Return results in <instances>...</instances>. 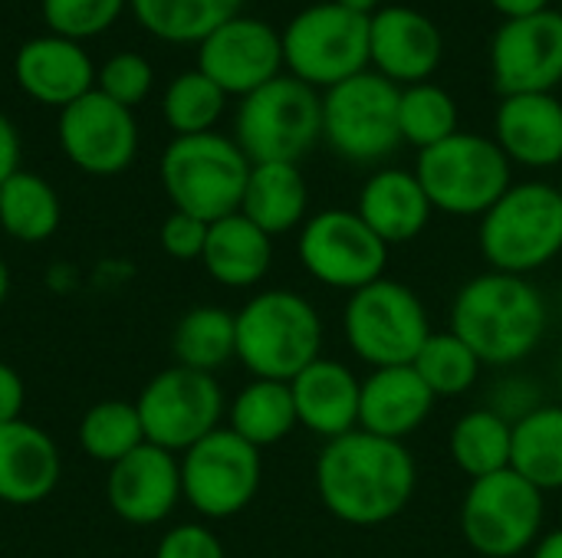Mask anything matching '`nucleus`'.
I'll use <instances>...</instances> for the list:
<instances>
[{
  "mask_svg": "<svg viewBox=\"0 0 562 558\" xmlns=\"http://www.w3.org/2000/svg\"><path fill=\"white\" fill-rule=\"evenodd\" d=\"M207 276L227 289L257 286L273 263V237L250 224L240 210L221 217L207 227V243L201 253Z\"/></svg>",
  "mask_w": 562,
  "mask_h": 558,
  "instance_id": "a878e982",
  "label": "nucleus"
},
{
  "mask_svg": "<svg viewBox=\"0 0 562 558\" xmlns=\"http://www.w3.org/2000/svg\"><path fill=\"white\" fill-rule=\"evenodd\" d=\"M543 513V493L507 467L471 480L461 503V533L477 556L517 558L537 546Z\"/></svg>",
  "mask_w": 562,
  "mask_h": 558,
  "instance_id": "9b49d317",
  "label": "nucleus"
},
{
  "mask_svg": "<svg viewBox=\"0 0 562 558\" xmlns=\"http://www.w3.org/2000/svg\"><path fill=\"white\" fill-rule=\"evenodd\" d=\"M16 82L36 102L66 109L92 92V62L72 39H30L16 53Z\"/></svg>",
  "mask_w": 562,
  "mask_h": 558,
  "instance_id": "393cba45",
  "label": "nucleus"
},
{
  "mask_svg": "<svg viewBox=\"0 0 562 558\" xmlns=\"http://www.w3.org/2000/svg\"><path fill=\"white\" fill-rule=\"evenodd\" d=\"M494 141L510 164L537 171L562 164V99L553 92L504 95L494 115Z\"/></svg>",
  "mask_w": 562,
  "mask_h": 558,
  "instance_id": "aec40b11",
  "label": "nucleus"
},
{
  "mask_svg": "<svg viewBox=\"0 0 562 558\" xmlns=\"http://www.w3.org/2000/svg\"><path fill=\"white\" fill-rule=\"evenodd\" d=\"M175 365L214 375L231 358H237V312L224 306L188 309L171 335Z\"/></svg>",
  "mask_w": 562,
  "mask_h": 558,
  "instance_id": "c756f323",
  "label": "nucleus"
},
{
  "mask_svg": "<svg viewBox=\"0 0 562 558\" xmlns=\"http://www.w3.org/2000/svg\"><path fill=\"white\" fill-rule=\"evenodd\" d=\"M510 470L540 493L562 490V405H540L514 424Z\"/></svg>",
  "mask_w": 562,
  "mask_h": 558,
  "instance_id": "c85d7f7f",
  "label": "nucleus"
},
{
  "mask_svg": "<svg viewBox=\"0 0 562 558\" xmlns=\"http://www.w3.org/2000/svg\"><path fill=\"white\" fill-rule=\"evenodd\" d=\"M412 368L422 375V382L431 388L435 398H458L477 385L484 362L471 352V345H464L448 329V332H431Z\"/></svg>",
  "mask_w": 562,
  "mask_h": 558,
  "instance_id": "c9c22d12",
  "label": "nucleus"
},
{
  "mask_svg": "<svg viewBox=\"0 0 562 558\" xmlns=\"http://www.w3.org/2000/svg\"><path fill=\"white\" fill-rule=\"evenodd\" d=\"M283 39V66L313 89H333L369 69V16L336 0L300 10Z\"/></svg>",
  "mask_w": 562,
  "mask_h": 558,
  "instance_id": "1a4fd4ad",
  "label": "nucleus"
},
{
  "mask_svg": "<svg viewBox=\"0 0 562 558\" xmlns=\"http://www.w3.org/2000/svg\"><path fill=\"white\" fill-rule=\"evenodd\" d=\"M510 444H514V424L497 418L491 408H477V411H468L464 418H458V424L451 428V437H448L451 460L471 480L507 470Z\"/></svg>",
  "mask_w": 562,
  "mask_h": 558,
  "instance_id": "2f4dec72",
  "label": "nucleus"
},
{
  "mask_svg": "<svg viewBox=\"0 0 562 558\" xmlns=\"http://www.w3.org/2000/svg\"><path fill=\"white\" fill-rule=\"evenodd\" d=\"M510 161L494 138L458 132L418 151L415 178L435 210L451 217H484L514 184Z\"/></svg>",
  "mask_w": 562,
  "mask_h": 558,
  "instance_id": "423d86ee",
  "label": "nucleus"
},
{
  "mask_svg": "<svg viewBox=\"0 0 562 558\" xmlns=\"http://www.w3.org/2000/svg\"><path fill=\"white\" fill-rule=\"evenodd\" d=\"M313 477L323 506L336 520L349 526H382L412 503L418 467L402 441L356 428L326 441Z\"/></svg>",
  "mask_w": 562,
  "mask_h": 558,
  "instance_id": "f257e3e1",
  "label": "nucleus"
},
{
  "mask_svg": "<svg viewBox=\"0 0 562 558\" xmlns=\"http://www.w3.org/2000/svg\"><path fill=\"white\" fill-rule=\"evenodd\" d=\"M402 89L366 69L323 92V138L352 164H379L402 145L398 128Z\"/></svg>",
  "mask_w": 562,
  "mask_h": 558,
  "instance_id": "9d476101",
  "label": "nucleus"
},
{
  "mask_svg": "<svg viewBox=\"0 0 562 558\" xmlns=\"http://www.w3.org/2000/svg\"><path fill=\"white\" fill-rule=\"evenodd\" d=\"M20 171V135L16 128L0 115V184Z\"/></svg>",
  "mask_w": 562,
  "mask_h": 558,
  "instance_id": "c03bdc74",
  "label": "nucleus"
},
{
  "mask_svg": "<svg viewBox=\"0 0 562 558\" xmlns=\"http://www.w3.org/2000/svg\"><path fill=\"white\" fill-rule=\"evenodd\" d=\"M7 293H10V270H7V263H3V257H0V306H3V299H7Z\"/></svg>",
  "mask_w": 562,
  "mask_h": 558,
  "instance_id": "09e8293b",
  "label": "nucleus"
},
{
  "mask_svg": "<svg viewBox=\"0 0 562 558\" xmlns=\"http://www.w3.org/2000/svg\"><path fill=\"white\" fill-rule=\"evenodd\" d=\"M244 0H132L145 30L171 43H201L237 16Z\"/></svg>",
  "mask_w": 562,
  "mask_h": 558,
  "instance_id": "473e14b6",
  "label": "nucleus"
},
{
  "mask_svg": "<svg viewBox=\"0 0 562 558\" xmlns=\"http://www.w3.org/2000/svg\"><path fill=\"white\" fill-rule=\"evenodd\" d=\"M142 444L148 441L135 401H119V398L99 401L79 421V447L95 464L112 467L132 451H138Z\"/></svg>",
  "mask_w": 562,
  "mask_h": 558,
  "instance_id": "72a5a7b5",
  "label": "nucleus"
},
{
  "mask_svg": "<svg viewBox=\"0 0 562 558\" xmlns=\"http://www.w3.org/2000/svg\"><path fill=\"white\" fill-rule=\"evenodd\" d=\"M481 253L491 270L527 276L562 253V194L547 181L510 184L481 217Z\"/></svg>",
  "mask_w": 562,
  "mask_h": 558,
  "instance_id": "20e7f679",
  "label": "nucleus"
},
{
  "mask_svg": "<svg viewBox=\"0 0 562 558\" xmlns=\"http://www.w3.org/2000/svg\"><path fill=\"white\" fill-rule=\"evenodd\" d=\"M151 89V66L148 59L135 56V53H122V56H112L105 66H102V86L99 92H105L112 102L132 109L138 105Z\"/></svg>",
  "mask_w": 562,
  "mask_h": 558,
  "instance_id": "58836bf2",
  "label": "nucleus"
},
{
  "mask_svg": "<svg viewBox=\"0 0 562 558\" xmlns=\"http://www.w3.org/2000/svg\"><path fill=\"white\" fill-rule=\"evenodd\" d=\"M533 558H562V529L540 536L533 546Z\"/></svg>",
  "mask_w": 562,
  "mask_h": 558,
  "instance_id": "49530a36",
  "label": "nucleus"
},
{
  "mask_svg": "<svg viewBox=\"0 0 562 558\" xmlns=\"http://www.w3.org/2000/svg\"><path fill=\"white\" fill-rule=\"evenodd\" d=\"M543 405L540 398V385H533L530 378H520V375H507L501 378L494 388H491V411L497 418H504L507 424H517L524 421L527 414H533L537 408Z\"/></svg>",
  "mask_w": 562,
  "mask_h": 558,
  "instance_id": "a19ab883",
  "label": "nucleus"
},
{
  "mask_svg": "<svg viewBox=\"0 0 562 558\" xmlns=\"http://www.w3.org/2000/svg\"><path fill=\"white\" fill-rule=\"evenodd\" d=\"M155 558H227L224 543L201 523H184L158 539Z\"/></svg>",
  "mask_w": 562,
  "mask_h": 558,
  "instance_id": "ea45409f",
  "label": "nucleus"
},
{
  "mask_svg": "<svg viewBox=\"0 0 562 558\" xmlns=\"http://www.w3.org/2000/svg\"><path fill=\"white\" fill-rule=\"evenodd\" d=\"M250 161L234 138L217 132L178 135L161 155V184L175 210L204 224L240 210Z\"/></svg>",
  "mask_w": 562,
  "mask_h": 558,
  "instance_id": "39448f33",
  "label": "nucleus"
},
{
  "mask_svg": "<svg viewBox=\"0 0 562 558\" xmlns=\"http://www.w3.org/2000/svg\"><path fill=\"white\" fill-rule=\"evenodd\" d=\"M336 3L352 13H362V16H372L375 10H382V0H336Z\"/></svg>",
  "mask_w": 562,
  "mask_h": 558,
  "instance_id": "de8ad7c7",
  "label": "nucleus"
},
{
  "mask_svg": "<svg viewBox=\"0 0 562 558\" xmlns=\"http://www.w3.org/2000/svg\"><path fill=\"white\" fill-rule=\"evenodd\" d=\"M59 145L66 158L86 174H119L132 164L138 128L125 105L92 89L69 102L59 115Z\"/></svg>",
  "mask_w": 562,
  "mask_h": 558,
  "instance_id": "dca6fc26",
  "label": "nucleus"
},
{
  "mask_svg": "<svg viewBox=\"0 0 562 558\" xmlns=\"http://www.w3.org/2000/svg\"><path fill=\"white\" fill-rule=\"evenodd\" d=\"M207 227L204 220L191 217V214H181L175 210L165 224H161V250L171 257V260H201L204 253V243H207Z\"/></svg>",
  "mask_w": 562,
  "mask_h": 558,
  "instance_id": "79ce46f5",
  "label": "nucleus"
},
{
  "mask_svg": "<svg viewBox=\"0 0 562 558\" xmlns=\"http://www.w3.org/2000/svg\"><path fill=\"white\" fill-rule=\"evenodd\" d=\"M135 408L145 428V441L178 457L214 434L221 428V418L227 414L221 382L184 365L158 372L142 388Z\"/></svg>",
  "mask_w": 562,
  "mask_h": 558,
  "instance_id": "f8f14e48",
  "label": "nucleus"
},
{
  "mask_svg": "<svg viewBox=\"0 0 562 558\" xmlns=\"http://www.w3.org/2000/svg\"><path fill=\"white\" fill-rule=\"evenodd\" d=\"M23 405H26V388H23L20 372L10 368L7 362H0V424L20 421Z\"/></svg>",
  "mask_w": 562,
  "mask_h": 558,
  "instance_id": "37998d69",
  "label": "nucleus"
},
{
  "mask_svg": "<svg viewBox=\"0 0 562 558\" xmlns=\"http://www.w3.org/2000/svg\"><path fill=\"white\" fill-rule=\"evenodd\" d=\"M63 217L59 197L40 174L16 171L0 184V227L20 243H43Z\"/></svg>",
  "mask_w": 562,
  "mask_h": 558,
  "instance_id": "7c9ffc66",
  "label": "nucleus"
},
{
  "mask_svg": "<svg viewBox=\"0 0 562 558\" xmlns=\"http://www.w3.org/2000/svg\"><path fill=\"white\" fill-rule=\"evenodd\" d=\"M105 497L112 513L128 526L165 523L181 497V457L155 444H142L109 467Z\"/></svg>",
  "mask_w": 562,
  "mask_h": 558,
  "instance_id": "a211bd4d",
  "label": "nucleus"
},
{
  "mask_svg": "<svg viewBox=\"0 0 562 558\" xmlns=\"http://www.w3.org/2000/svg\"><path fill=\"white\" fill-rule=\"evenodd\" d=\"M435 395L422 382V375L412 365L398 368H375L362 382V398H359V428L385 437V441H402L422 431V424L435 411Z\"/></svg>",
  "mask_w": 562,
  "mask_h": 558,
  "instance_id": "4be33fe9",
  "label": "nucleus"
},
{
  "mask_svg": "<svg viewBox=\"0 0 562 558\" xmlns=\"http://www.w3.org/2000/svg\"><path fill=\"white\" fill-rule=\"evenodd\" d=\"M349 349L375 368L412 365L431 339V319L418 293L398 280H375L356 289L342 309Z\"/></svg>",
  "mask_w": 562,
  "mask_h": 558,
  "instance_id": "6e6552de",
  "label": "nucleus"
},
{
  "mask_svg": "<svg viewBox=\"0 0 562 558\" xmlns=\"http://www.w3.org/2000/svg\"><path fill=\"white\" fill-rule=\"evenodd\" d=\"M122 3L125 0H43V16L63 39H76L102 33L119 16Z\"/></svg>",
  "mask_w": 562,
  "mask_h": 558,
  "instance_id": "4c0bfd02",
  "label": "nucleus"
},
{
  "mask_svg": "<svg viewBox=\"0 0 562 558\" xmlns=\"http://www.w3.org/2000/svg\"><path fill=\"white\" fill-rule=\"evenodd\" d=\"M560 194H562V187H560Z\"/></svg>",
  "mask_w": 562,
  "mask_h": 558,
  "instance_id": "3c124183",
  "label": "nucleus"
},
{
  "mask_svg": "<svg viewBox=\"0 0 562 558\" xmlns=\"http://www.w3.org/2000/svg\"><path fill=\"white\" fill-rule=\"evenodd\" d=\"M441 53V30L422 10L395 3L369 16V66L398 89L428 82Z\"/></svg>",
  "mask_w": 562,
  "mask_h": 558,
  "instance_id": "6ab92c4d",
  "label": "nucleus"
},
{
  "mask_svg": "<svg viewBox=\"0 0 562 558\" xmlns=\"http://www.w3.org/2000/svg\"><path fill=\"white\" fill-rule=\"evenodd\" d=\"M491 72L501 95L553 92L562 82V13L504 20L491 39Z\"/></svg>",
  "mask_w": 562,
  "mask_h": 558,
  "instance_id": "2eb2a0df",
  "label": "nucleus"
},
{
  "mask_svg": "<svg viewBox=\"0 0 562 558\" xmlns=\"http://www.w3.org/2000/svg\"><path fill=\"white\" fill-rule=\"evenodd\" d=\"M398 128L402 141L415 145L418 151L458 135V102L454 95L438 82H418L405 86L398 95Z\"/></svg>",
  "mask_w": 562,
  "mask_h": 558,
  "instance_id": "f704fd0d",
  "label": "nucleus"
},
{
  "mask_svg": "<svg viewBox=\"0 0 562 558\" xmlns=\"http://www.w3.org/2000/svg\"><path fill=\"white\" fill-rule=\"evenodd\" d=\"M560 378H562V358H560Z\"/></svg>",
  "mask_w": 562,
  "mask_h": 558,
  "instance_id": "8fccbe9b",
  "label": "nucleus"
},
{
  "mask_svg": "<svg viewBox=\"0 0 562 558\" xmlns=\"http://www.w3.org/2000/svg\"><path fill=\"white\" fill-rule=\"evenodd\" d=\"M491 7L504 20H517V16H533V13L550 10V0H491Z\"/></svg>",
  "mask_w": 562,
  "mask_h": 558,
  "instance_id": "a18cd8bd",
  "label": "nucleus"
},
{
  "mask_svg": "<svg viewBox=\"0 0 562 558\" xmlns=\"http://www.w3.org/2000/svg\"><path fill=\"white\" fill-rule=\"evenodd\" d=\"M306 207H310V191H306V178L300 174V164L290 161L250 164V178L240 201V214L250 224H257L270 237H280L306 224Z\"/></svg>",
  "mask_w": 562,
  "mask_h": 558,
  "instance_id": "bb28decb",
  "label": "nucleus"
},
{
  "mask_svg": "<svg viewBox=\"0 0 562 558\" xmlns=\"http://www.w3.org/2000/svg\"><path fill=\"white\" fill-rule=\"evenodd\" d=\"M59 474V447L43 428L23 418L0 424V503L33 506L56 490Z\"/></svg>",
  "mask_w": 562,
  "mask_h": 558,
  "instance_id": "5701e85b",
  "label": "nucleus"
},
{
  "mask_svg": "<svg viewBox=\"0 0 562 558\" xmlns=\"http://www.w3.org/2000/svg\"><path fill=\"white\" fill-rule=\"evenodd\" d=\"M451 332L484 365H517L547 332V303L527 276L487 270L464 283L451 306Z\"/></svg>",
  "mask_w": 562,
  "mask_h": 558,
  "instance_id": "f03ea898",
  "label": "nucleus"
},
{
  "mask_svg": "<svg viewBox=\"0 0 562 558\" xmlns=\"http://www.w3.org/2000/svg\"><path fill=\"white\" fill-rule=\"evenodd\" d=\"M234 135L250 164H296L323 138V95L296 76H277L240 99Z\"/></svg>",
  "mask_w": 562,
  "mask_h": 558,
  "instance_id": "0eeeda50",
  "label": "nucleus"
},
{
  "mask_svg": "<svg viewBox=\"0 0 562 558\" xmlns=\"http://www.w3.org/2000/svg\"><path fill=\"white\" fill-rule=\"evenodd\" d=\"M260 451L231 428H217L181 454V497L204 520L244 513L260 490Z\"/></svg>",
  "mask_w": 562,
  "mask_h": 558,
  "instance_id": "ddd939ff",
  "label": "nucleus"
},
{
  "mask_svg": "<svg viewBox=\"0 0 562 558\" xmlns=\"http://www.w3.org/2000/svg\"><path fill=\"white\" fill-rule=\"evenodd\" d=\"M323 319L293 289H267L237 312V362L254 378L293 382L319 358Z\"/></svg>",
  "mask_w": 562,
  "mask_h": 558,
  "instance_id": "7ed1b4c3",
  "label": "nucleus"
},
{
  "mask_svg": "<svg viewBox=\"0 0 562 558\" xmlns=\"http://www.w3.org/2000/svg\"><path fill=\"white\" fill-rule=\"evenodd\" d=\"M356 214L369 224V230L385 247H398V243H412L415 237H422L435 207L422 181L415 178V171L382 168L362 184Z\"/></svg>",
  "mask_w": 562,
  "mask_h": 558,
  "instance_id": "b1692460",
  "label": "nucleus"
},
{
  "mask_svg": "<svg viewBox=\"0 0 562 558\" xmlns=\"http://www.w3.org/2000/svg\"><path fill=\"white\" fill-rule=\"evenodd\" d=\"M224 89L214 86L201 69L178 76L165 92V118L178 135H204L224 112Z\"/></svg>",
  "mask_w": 562,
  "mask_h": 558,
  "instance_id": "e433bc0d",
  "label": "nucleus"
},
{
  "mask_svg": "<svg viewBox=\"0 0 562 558\" xmlns=\"http://www.w3.org/2000/svg\"><path fill=\"white\" fill-rule=\"evenodd\" d=\"M290 391L296 405V421L310 434L323 441H336L359 428L362 382L349 365L319 355L290 382Z\"/></svg>",
  "mask_w": 562,
  "mask_h": 558,
  "instance_id": "412c9836",
  "label": "nucleus"
},
{
  "mask_svg": "<svg viewBox=\"0 0 562 558\" xmlns=\"http://www.w3.org/2000/svg\"><path fill=\"white\" fill-rule=\"evenodd\" d=\"M296 424L300 421H296L290 382L254 378L227 405V428L247 444H254L257 451L280 444Z\"/></svg>",
  "mask_w": 562,
  "mask_h": 558,
  "instance_id": "cd10ccee",
  "label": "nucleus"
},
{
  "mask_svg": "<svg viewBox=\"0 0 562 558\" xmlns=\"http://www.w3.org/2000/svg\"><path fill=\"white\" fill-rule=\"evenodd\" d=\"M296 253L303 270L342 293H356L385 276L389 247L369 230V224L346 207H329L313 214L296 240Z\"/></svg>",
  "mask_w": 562,
  "mask_h": 558,
  "instance_id": "4468645a",
  "label": "nucleus"
},
{
  "mask_svg": "<svg viewBox=\"0 0 562 558\" xmlns=\"http://www.w3.org/2000/svg\"><path fill=\"white\" fill-rule=\"evenodd\" d=\"M198 69L224 89V95H250L283 69L280 33L254 16H234L201 39Z\"/></svg>",
  "mask_w": 562,
  "mask_h": 558,
  "instance_id": "f3484780",
  "label": "nucleus"
}]
</instances>
